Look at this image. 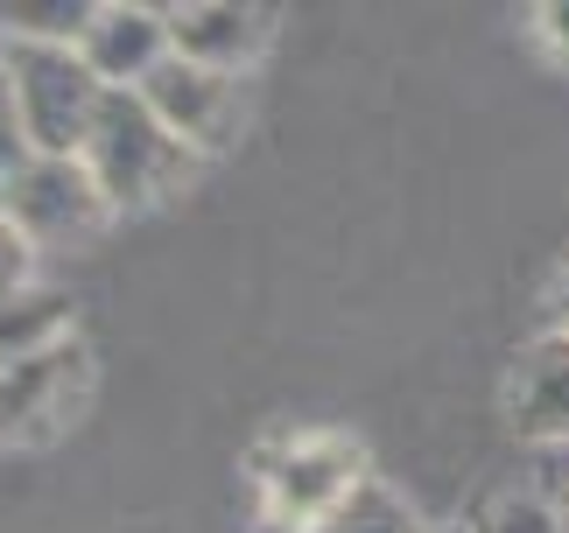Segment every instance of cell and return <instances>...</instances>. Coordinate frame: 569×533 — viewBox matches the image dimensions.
Returning <instances> with one entry per match:
<instances>
[{"label": "cell", "mask_w": 569, "mask_h": 533, "mask_svg": "<svg viewBox=\"0 0 569 533\" xmlns=\"http://www.w3.org/2000/svg\"><path fill=\"white\" fill-rule=\"evenodd\" d=\"M0 92H8L14 133L29 154H84L106 99H113L92 63L57 42H0Z\"/></svg>", "instance_id": "6da1fadb"}, {"label": "cell", "mask_w": 569, "mask_h": 533, "mask_svg": "<svg viewBox=\"0 0 569 533\" xmlns=\"http://www.w3.org/2000/svg\"><path fill=\"white\" fill-rule=\"evenodd\" d=\"M366 471V450L338 429H289L253 450V499H260V526L268 533H317L338 513Z\"/></svg>", "instance_id": "7a4b0ae2"}, {"label": "cell", "mask_w": 569, "mask_h": 533, "mask_svg": "<svg viewBox=\"0 0 569 533\" xmlns=\"http://www.w3.org/2000/svg\"><path fill=\"white\" fill-rule=\"evenodd\" d=\"M78 162L92 169V183L106 190L113 218H127V211H156V204H169V197L190 183L197 154H190L156 113H148L141 92H113Z\"/></svg>", "instance_id": "3957f363"}, {"label": "cell", "mask_w": 569, "mask_h": 533, "mask_svg": "<svg viewBox=\"0 0 569 533\" xmlns=\"http://www.w3.org/2000/svg\"><path fill=\"white\" fill-rule=\"evenodd\" d=\"M0 218L36 253H63V247H92L113 225V204H106V190L92 183V169L78 154H21L0 175Z\"/></svg>", "instance_id": "277c9868"}, {"label": "cell", "mask_w": 569, "mask_h": 533, "mask_svg": "<svg viewBox=\"0 0 569 533\" xmlns=\"http://www.w3.org/2000/svg\"><path fill=\"white\" fill-rule=\"evenodd\" d=\"M141 99L197 162L232 154L239 133H247V120H253V78L211 71V63H190V57H169L162 71L141 84Z\"/></svg>", "instance_id": "5b68a950"}, {"label": "cell", "mask_w": 569, "mask_h": 533, "mask_svg": "<svg viewBox=\"0 0 569 533\" xmlns=\"http://www.w3.org/2000/svg\"><path fill=\"white\" fill-rule=\"evenodd\" d=\"M84 400H92V351L78 338L29 365H8L0 372V450H50L57 435L78 429Z\"/></svg>", "instance_id": "8992f818"}, {"label": "cell", "mask_w": 569, "mask_h": 533, "mask_svg": "<svg viewBox=\"0 0 569 533\" xmlns=\"http://www.w3.org/2000/svg\"><path fill=\"white\" fill-rule=\"evenodd\" d=\"M162 14H169V50L232 78H253V63L274 42V8H260V0H190V8Z\"/></svg>", "instance_id": "52a82bcc"}, {"label": "cell", "mask_w": 569, "mask_h": 533, "mask_svg": "<svg viewBox=\"0 0 569 533\" xmlns=\"http://www.w3.org/2000/svg\"><path fill=\"white\" fill-rule=\"evenodd\" d=\"M78 57L99 71L106 92H141V84L177 57V50H169V14L148 8V0H99V14H92V29H84Z\"/></svg>", "instance_id": "ba28073f"}, {"label": "cell", "mask_w": 569, "mask_h": 533, "mask_svg": "<svg viewBox=\"0 0 569 533\" xmlns=\"http://www.w3.org/2000/svg\"><path fill=\"white\" fill-rule=\"evenodd\" d=\"M507 421L535 450H569V338H535L507 380Z\"/></svg>", "instance_id": "9c48e42d"}, {"label": "cell", "mask_w": 569, "mask_h": 533, "mask_svg": "<svg viewBox=\"0 0 569 533\" xmlns=\"http://www.w3.org/2000/svg\"><path fill=\"white\" fill-rule=\"evenodd\" d=\"M78 338V316H71V302L57 295V288H29V295H14L8 309H0V372L8 365H29L42 359V351H57V344H71Z\"/></svg>", "instance_id": "30bf717a"}, {"label": "cell", "mask_w": 569, "mask_h": 533, "mask_svg": "<svg viewBox=\"0 0 569 533\" xmlns=\"http://www.w3.org/2000/svg\"><path fill=\"white\" fill-rule=\"evenodd\" d=\"M99 0H0V42H57L78 50Z\"/></svg>", "instance_id": "8fae6325"}, {"label": "cell", "mask_w": 569, "mask_h": 533, "mask_svg": "<svg viewBox=\"0 0 569 533\" xmlns=\"http://www.w3.org/2000/svg\"><path fill=\"white\" fill-rule=\"evenodd\" d=\"M317 533H436L429 520H422V505H415L408 492H393V484H380V477H366L352 499L338 505L331 520H323Z\"/></svg>", "instance_id": "7c38bea8"}, {"label": "cell", "mask_w": 569, "mask_h": 533, "mask_svg": "<svg viewBox=\"0 0 569 533\" xmlns=\"http://www.w3.org/2000/svg\"><path fill=\"white\" fill-rule=\"evenodd\" d=\"M465 533H562V520H556L549 492L528 477V484H492V492L471 505Z\"/></svg>", "instance_id": "4fadbf2b"}, {"label": "cell", "mask_w": 569, "mask_h": 533, "mask_svg": "<svg viewBox=\"0 0 569 533\" xmlns=\"http://www.w3.org/2000/svg\"><path fill=\"white\" fill-rule=\"evenodd\" d=\"M36 260H42V253H36L14 225H8V218H0V309L36 288Z\"/></svg>", "instance_id": "5bb4252c"}, {"label": "cell", "mask_w": 569, "mask_h": 533, "mask_svg": "<svg viewBox=\"0 0 569 533\" xmlns=\"http://www.w3.org/2000/svg\"><path fill=\"white\" fill-rule=\"evenodd\" d=\"M535 484L549 492L556 520H562V533H569V450H541V463H535Z\"/></svg>", "instance_id": "9a60e30c"}, {"label": "cell", "mask_w": 569, "mask_h": 533, "mask_svg": "<svg viewBox=\"0 0 569 533\" xmlns=\"http://www.w3.org/2000/svg\"><path fill=\"white\" fill-rule=\"evenodd\" d=\"M535 36L549 42L556 57H569V0H549V8H535Z\"/></svg>", "instance_id": "2e32d148"}, {"label": "cell", "mask_w": 569, "mask_h": 533, "mask_svg": "<svg viewBox=\"0 0 569 533\" xmlns=\"http://www.w3.org/2000/svg\"><path fill=\"white\" fill-rule=\"evenodd\" d=\"M549 330H556V338H569V266H562L556 288H549Z\"/></svg>", "instance_id": "e0dca14e"}]
</instances>
